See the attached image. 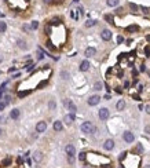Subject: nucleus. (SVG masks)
<instances>
[{
    "label": "nucleus",
    "mask_w": 150,
    "mask_h": 168,
    "mask_svg": "<svg viewBox=\"0 0 150 168\" xmlns=\"http://www.w3.org/2000/svg\"><path fill=\"white\" fill-rule=\"evenodd\" d=\"M80 130H81L84 134H90V132L94 131V125H92L91 121H84V123L81 124V127H80Z\"/></svg>",
    "instance_id": "1"
},
{
    "label": "nucleus",
    "mask_w": 150,
    "mask_h": 168,
    "mask_svg": "<svg viewBox=\"0 0 150 168\" xmlns=\"http://www.w3.org/2000/svg\"><path fill=\"white\" fill-rule=\"evenodd\" d=\"M123 138H124V141H125L127 143H132L134 139H135V136H134L132 132H130V131H125V132L123 134Z\"/></svg>",
    "instance_id": "2"
},
{
    "label": "nucleus",
    "mask_w": 150,
    "mask_h": 168,
    "mask_svg": "<svg viewBox=\"0 0 150 168\" xmlns=\"http://www.w3.org/2000/svg\"><path fill=\"white\" fill-rule=\"evenodd\" d=\"M99 118L100 120H107V118H109V109H107V108L99 109Z\"/></svg>",
    "instance_id": "3"
},
{
    "label": "nucleus",
    "mask_w": 150,
    "mask_h": 168,
    "mask_svg": "<svg viewBox=\"0 0 150 168\" xmlns=\"http://www.w3.org/2000/svg\"><path fill=\"white\" fill-rule=\"evenodd\" d=\"M99 102H100V97H99V95H92V97H90V99H88V105H90V106H95V105H98Z\"/></svg>",
    "instance_id": "4"
},
{
    "label": "nucleus",
    "mask_w": 150,
    "mask_h": 168,
    "mask_svg": "<svg viewBox=\"0 0 150 168\" xmlns=\"http://www.w3.org/2000/svg\"><path fill=\"white\" fill-rule=\"evenodd\" d=\"M100 37L105 41H109L110 39H112V32H110L109 29H103L102 32H100Z\"/></svg>",
    "instance_id": "5"
},
{
    "label": "nucleus",
    "mask_w": 150,
    "mask_h": 168,
    "mask_svg": "<svg viewBox=\"0 0 150 168\" xmlns=\"http://www.w3.org/2000/svg\"><path fill=\"white\" fill-rule=\"evenodd\" d=\"M46 128H47V123H46V121H39V123L36 124V131H37V132H44Z\"/></svg>",
    "instance_id": "6"
},
{
    "label": "nucleus",
    "mask_w": 150,
    "mask_h": 168,
    "mask_svg": "<svg viewBox=\"0 0 150 168\" xmlns=\"http://www.w3.org/2000/svg\"><path fill=\"white\" fill-rule=\"evenodd\" d=\"M103 148H105L106 150H112V149L114 148V141H113V139H107V141H105Z\"/></svg>",
    "instance_id": "7"
},
{
    "label": "nucleus",
    "mask_w": 150,
    "mask_h": 168,
    "mask_svg": "<svg viewBox=\"0 0 150 168\" xmlns=\"http://www.w3.org/2000/svg\"><path fill=\"white\" fill-rule=\"evenodd\" d=\"M65 105L68 106V109L70 110V113H76V110H77V108H76V105H74L72 101H66L65 102Z\"/></svg>",
    "instance_id": "8"
},
{
    "label": "nucleus",
    "mask_w": 150,
    "mask_h": 168,
    "mask_svg": "<svg viewBox=\"0 0 150 168\" xmlns=\"http://www.w3.org/2000/svg\"><path fill=\"white\" fill-rule=\"evenodd\" d=\"M65 150H66V153H68V156H74V154H76V149H74L73 145H68L65 148Z\"/></svg>",
    "instance_id": "9"
},
{
    "label": "nucleus",
    "mask_w": 150,
    "mask_h": 168,
    "mask_svg": "<svg viewBox=\"0 0 150 168\" xmlns=\"http://www.w3.org/2000/svg\"><path fill=\"white\" fill-rule=\"evenodd\" d=\"M90 69V62L85 59V61H83L81 63H80V70L81 72H87Z\"/></svg>",
    "instance_id": "10"
},
{
    "label": "nucleus",
    "mask_w": 150,
    "mask_h": 168,
    "mask_svg": "<svg viewBox=\"0 0 150 168\" xmlns=\"http://www.w3.org/2000/svg\"><path fill=\"white\" fill-rule=\"evenodd\" d=\"M63 121H65L66 124H72L74 121V113H70V114H66L65 117H63Z\"/></svg>",
    "instance_id": "11"
},
{
    "label": "nucleus",
    "mask_w": 150,
    "mask_h": 168,
    "mask_svg": "<svg viewBox=\"0 0 150 168\" xmlns=\"http://www.w3.org/2000/svg\"><path fill=\"white\" fill-rule=\"evenodd\" d=\"M95 53H97V50H95L94 47H88L87 50H85V56H92V55H95Z\"/></svg>",
    "instance_id": "12"
},
{
    "label": "nucleus",
    "mask_w": 150,
    "mask_h": 168,
    "mask_svg": "<svg viewBox=\"0 0 150 168\" xmlns=\"http://www.w3.org/2000/svg\"><path fill=\"white\" fill-rule=\"evenodd\" d=\"M33 160H35V161H41V160H43V153H41V152H35V154H33Z\"/></svg>",
    "instance_id": "13"
},
{
    "label": "nucleus",
    "mask_w": 150,
    "mask_h": 168,
    "mask_svg": "<svg viewBox=\"0 0 150 168\" xmlns=\"http://www.w3.org/2000/svg\"><path fill=\"white\" fill-rule=\"evenodd\" d=\"M116 108H117V110H123L124 108H125V101L124 99H120L117 102V105H116Z\"/></svg>",
    "instance_id": "14"
},
{
    "label": "nucleus",
    "mask_w": 150,
    "mask_h": 168,
    "mask_svg": "<svg viewBox=\"0 0 150 168\" xmlns=\"http://www.w3.org/2000/svg\"><path fill=\"white\" fill-rule=\"evenodd\" d=\"M10 117L14 118V120H15V118H18V117H19V110H18V109H12L11 113H10Z\"/></svg>",
    "instance_id": "15"
},
{
    "label": "nucleus",
    "mask_w": 150,
    "mask_h": 168,
    "mask_svg": "<svg viewBox=\"0 0 150 168\" xmlns=\"http://www.w3.org/2000/svg\"><path fill=\"white\" fill-rule=\"evenodd\" d=\"M127 32H138L139 30V26L138 25H130V26H127Z\"/></svg>",
    "instance_id": "16"
},
{
    "label": "nucleus",
    "mask_w": 150,
    "mask_h": 168,
    "mask_svg": "<svg viewBox=\"0 0 150 168\" xmlns=\"http://www.w3.org/2000/svg\"><path fill=\"white\" fill-rule=\"evenodd\" d=\"M54 130L55 131H62V123L61 121H55V123H54Z\"/></svg>",
    "instance_id": "17"
},
{
    "label": "nucleus",
    "mask_w": 150,
    "mask_h": 168,
    "mask_svg": "<svg viewBox=\"0 0 150 168\" xmlns=\"http://www.w3.org/2000/svg\"><path fill=\"white\" fill-rule=\"evenodd\" d=\"M118 1H120V0H107L106 3H107L109 7H116V6H118Z\"/></svg>",
    "instance_id": "18"
},
{
    "label": "nucleus",
    "mask_w": 150,
    "mask_h": 168,
    "mask_svg": "<svg viewBox=\"0 0 150 168\" xmlns=\"http://www.w3.org/2000/svg\"><path fill=\"white\" fill-rule=\"evenodd\" d=\"M135 152H136V154H142L143 153V146H142L141 143H138L136 145V148H135Z\"/></svg>",
    "instance_id": "19"
},
{
    "label": "nucleus",
    "mask_w": 150,
    "mask_h": 168,
    "mask_svg": "<svg viewBox=\"0 0 150 168\" xmlns=\"http://www.w3.org/2000/svg\"><path fill=\"white\" fill-rule=\"evenodd\" d=\"M94 25H97V21L95 19H88L85 22V26L87 28H91V26H94Z\"/></svg>",
    "instance_id": "20"
},
{
    "label": "nucleus",
    "mask_w": 150,
    "mask_h": 168,
    "mask_svg": "<svg viewBox=\"0 0 150 168\" xmlns=\"http://www.w3.org/2000/svg\"><path fill=\"white\" fill-rule=\"evenodd\" d=\"M6 29H7V25H6V22H3V21H0V33L6 32Z\"/></svg>",
    "instance_id": "21"
},
{
    "label": "nucleus",
    "mask_w": 150,
    "mask_h": 168,
    "mask_svg": "<svg viewBox=\"0 0 150 168\" xmlns=\"http://www.w3.org/2000/svg\"><path fill=\"white\" fill-rule=\"evenodd\" d=\"M102 87H103V84L100 81H97L95 83V86H94V90H97V91H99V90H102Z\"/></svg>",
    "instance_id": "22"
},
{
    "label": "nucleus",
    "mask_w": 150,
    "mask_h": 168,
    "mask_svg": "<svg viewBox=\"0 0 150 168\" xmlns=\"http://www.w3.org/2000/svg\"><path fill=\"white\" fill-rule=\"evenodd\" d=\"M105 19L107 21L109 24H112V25L114 24V21H113V17H112V15H109V14H106V15H105Z\"/></svg>",
    "instance_id": "23"
},
{
    "label": "nucleus",
    "mask_w": 150,
    "mask_h": 168,
    "mask_svg": "<svg viewBox=\"0 0 150 168\" xmlns=\"http://www.w3.org/2000/svg\"><path fill=\"white\" fill-rule=\"evenodd\" d=\"M28 94H30V91H19V92H18V97L24 98V97H26Z\"/></svg>",
    "instance_id": "24"
},
{
    "label": "nucleus",
    "mask_w": 150,
    "mask_h": 168,
    "mask_svg": "<svg viewBox=\"0 0 150 168\" xmlns=\"http://www.w3.org/2000/svg\"><path fill=\"white\" fill-rule=\"evenodd\" d=\"M85 159H87V153H80L79 154V160H80V161H85Z\"/></svg>",
    "instance_id": "25"
},
{
    "label": "nucleus",
    "mask_w": 150,
    "mask_h": 168,
    "mask_svg": "<svg viewBox=\"0 0 150 168\" xmlns=\"http://www.w3.org/2000/svg\"><path fill=\"white\" fill-rule=\"evenodd\" d=\"M30 26H32V29H37V28H39V22H37V21H33Z\"/></svg>",
    "instance_id": "26"
},
{
    "label": "nucleus",
    "mask_w": 150,
    "mask_h": 168,
    "mask_svg": "<svg viewBox=\"0 0 150 168\" xmlns=\"http://www.w3.org/2000/svg\"><path fill=\"white\" fill-rule=\"evenodd\" d=\"M10 101H11V97H10V95H6V97H4V103H6V105H8Z\"/></svg>",
    "instance_id": "27"
},
{
    "label": "nucleus",
    "mask_w": 150,
    "mask_h": 168,
    "mask_svg": "<svg viewBox=\"0 0 150 168\" xmlns=\"http://www.w3.org/2000/svg\"><path fill=\"white\" fill-rule=\"evenodd\" d=\"M68 161L70 164H74V156H68Z\"/></svg>",
    "instance_id": "28"
},
{
    "label": "nucleus",
    "mask_w": 150,
    "mask_h": 168,
    "mask_svg": "<svg viewBox=\"0 0 150 168\" xmlns=\"http://www.w3.org/2000/svg\"><path fill=\"white\" fill-rule=\"evenodd\" d=\"M130 7H131V8H132V10H134V11H136V10H138V8H139V7H138V6H136V4H134V3H130Z\"/></svg>",
    "instance_id": "29"
},
{
    "label": "nucleus",
    "mask_w": 150,
    "mask_h": 168,
    "mask_svg": "<svg viewBox=\"0 0 150 168\" xmlns=\"http://www.w3.org/2000/svg\"><path fill=\"white\" fill-rule=\"evenodd\" d=\"M30 29H32V26H29V25H24V30H25V32H30Z\"/></svg>",
    "instance_id": "30"
},
{
    "label": "nucleus",
    "mask_w": 150,
    "mask_h": 168,
    "mask_svg": "<svg viewBox=\"0 0 150 168\" xmlns=\"http://www.w3.org/2000/svg\"><path fill=\"white\" fill-rule=\"evenodd\" d=\"M145 53H146L147 56H150V46H147V47L145 48Z\"/></svg>",
    "instance_id": "31"
},
{
    "label": "nucleus",
    "mask_w": 150,
    "mask_h": 168,
    "mask_svg": "<svg viewBox=\"0 0 150 168\" xmlns=\"http://www.w3.org/2000/svg\"><path fill=\"white\" fill-rule=\"evenodd\" d=\"M48 106H50V109H51V110H52V109H55V102H54V101H51Z\"/></svg>",
    "instance_id": "32"
},
{
    "label": "nucleus",
    "mask_w": 150,
    "mask_h": 168,
    "mask_svg": "<svg viewBox=\"0 0 150 168\" xmlns=\"http://www.w3.org/2000/svg\"><path fill=\"white\" fill-rule=\"evenodd\" d=\"M18 43H19V47H21V48H26V44H25L24 41H21V40H19Z\"/></svg>",
    "instance_id": "33"
},
{
    "label": "nucleus",
    "mask_w": 150,
    "mask_h": 168,
    "mask_svg": "<svg viewBox=\"0 0 150 168\" xmlns=\"http://www.w3.org/2000/svg\"><path fill=\"white\" fill-rule=\"evenodd\" d=\"M70 17H72V18H74V19H77V18H79V17L76 15V12H74V11H70Z\"/></svg>",
    "instance_id": "34"
},
{
    "label": "nucleus",
    "mask_w": 150,
    "mask_h": 168,
    "mask_svg": "<svg viewBox=\"0 0 150 168\" xmlns=\"http://www.w3.org/2000/svg\"><path fill=\"white\" fill-rule=\"evenodd\" d=\"M123 41H124V39L121 37V36H118V37H117V43H123Z\"/></svg>",
    "instance_id": "35"
},
{
    "label": "nucleus",
    "mask_w": 150,
    "mask_h": 168,
    "mask_svg": "<svg viewBox=\"0 0 150 168\" xmlns=\"http://www.w3.org/2000/svg\"><path fill=\"white\" fill-rule=\"evenodd\" d=\"M62 76H63V79H68V77H69V74L66 73V72H62Z\"/></svg>",
    "instance_id": "36"
},
{
    "label": "nucleus",
    "mask_w": 150,
    "mask_h": 168,
    "mask_svg": "<svg viewBox=\"0 0 150 168\" xmlns=\"http://www.w3.org/2000/svg\"><path fill=\"white\" fill-rule=\"evenodd\" d=\"M124 87H125V88H128V87H130V81H125V83H124Z\"/></svg>",
    "instance_id": "37"
},
{
    "label": "nucleus",
    "mask_w": 150,
    "mask_h": 168,
    "mask_svg": "<svg viewBox=\"0 0 150 168\" xmlns=\"http://www.w3.org/2000/svg\"><path fill=\"white\" fill-rule=\"evenodd\" d=\"M146 70V68H145V65H141V72H145Z\"/></svg>",
    "instance_id": "38"
},
{
    "label": "nucleus",
    "mask_w": 150,
    "mask_h": 168,
    "mask_svg": "<svg viewBox=\"0 0 150 168\" xmlns=\"http://www.w3.org/2000/svg\"><path fill=\"white\" fill-rule=\"evenodd\" d=\"M141 8H142V10H143V12H149V10H147V8H146V7H141Z\"/></svg>",
    "instance_id": "39"
},
{
    "label": "nucleus",
    "mask_w": 150,
    "mask_h": 168,
    "mask_svg": "<svg viewBox=\"0 0 150 168\" xmlns=\"http://www.w3.org/2000/svg\"><path fill=\"white\" fill-rule=\"evenodd\" d=\"M146 112L150 113V105H147V106H146Z\"/></svg>",
    "instance_id": "40"
},
{
    "label": "nucleus",
    "mask_w": 150,
    "mask_h": 168,
    "mask_svg": "<svg viewBox=\"0 0 150 168\" xmlns=\"http://www.w3.org/2000/svg\"><path fill=\"white\" fill-rule=\"evenodd\" d=\"M146 132H147V134H150V127H146Z\"/></svg>",
    "instance_id": "41"
},
{
    "label": "nucleus",
    "mask_w": 150,
    "mask_h": 168,
    "mask_svg": "<svg viewBox=\"0 0 150 168\" xmlns=\"http://www.w3.org/2000/svg\"><path fill=\"white\" fill-rule=\"evenodd\" d=\"M44 1H46V3H52L54 0H44Z\"/></svg>",
    "instance_id": "42"
},
{
    "label": "nucleus",
    "mask_w": 150,
    "mask_h": 168,
    "mask_svg": "<svg viewBox=\"0 0 150 168\" xmlns=\"http://www.w3.org/2000/svg\"><path fill=\"white\" fill-rule=\"evenodd\" d=\"M3 97V90H0V98Z\"/></svg>",
    "instance_id": "43"
},
{
    "label": "nucleus",
    "mask_w": 150,
    "mask_h": 168,
    "mask_svg": "<svg viewBox=\"0 0 150 168\" xmlns=\"http://www.w3.org/2000/svg\"><path fill=\"white\" fill-rule=\"evenodd\" d=\"M1 61H3V58H1V56H0V62H1Z\"/></svg>",
    "instance_id": "44"
},
{
    "label": "nucleus",
    "mask_w": 150,
    "mask_h": 168,
    "mask_svg": "<svg viewBox=\"0 0 150 168\" xmlns=\"http://www.w3.org/2000/svg\"><path fill=\"white\" fill-rule=\"evenodd\" d=\"M0 134H1V128H0Z\"/></svg>",
    "instance_id": "45"
},
{
    "label": "nucleus",
    "mask_w": 150,
    "mask_h": 168,
    "mask_svg": "<svg viewBox=\"0 0 150 168\" xmlns=\"http://www.w3.org/2000/svg\"><path fill=\"white\" fill-rule=\"evenodd\" d=\"M26 1H29V0H26Z\"/></svg>",
    "instance_id": "46"
}]
</instances>
